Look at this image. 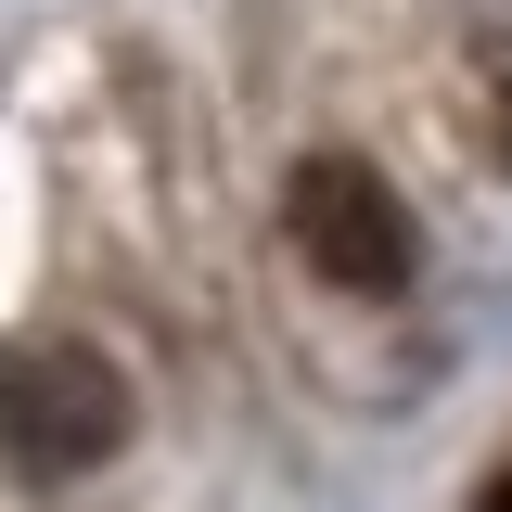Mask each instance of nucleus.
I'll return each mask as SVG.
<instances>
[{
  "mask_svg": "<svg viewBox=\"0 0 512 512\" xmlns=\"http://www.w3.org/2000/svg\"><path fill=\"white\" fill-rule=\"evenodd\" d=\"M282 218H295V256H308L333 295H410V269H423V231H410V205L359 167V154H308L295 192H282Z\"/></svg>",
  "mask_w": 512,
  "mask_h": 512,
  "instance_id": "1",
  "label": "nucleus"
},
{
  "mask_svg": "<svg viewBox=\"0 0 512 512\" xmlns=\"http://www.w3.org/2000/svg\"><path fill=\"white\" fill-rule=\"evenodd\" d=\"M0 436H13V461L26 474H90L103 448L128 436V384L103 346H13L0 359Z\"/></svg>",
  "mask_w": 512,
  "mask_h": 512,
  "instance_id": "2",
  "label": "nucleus"
}]
</instances>
